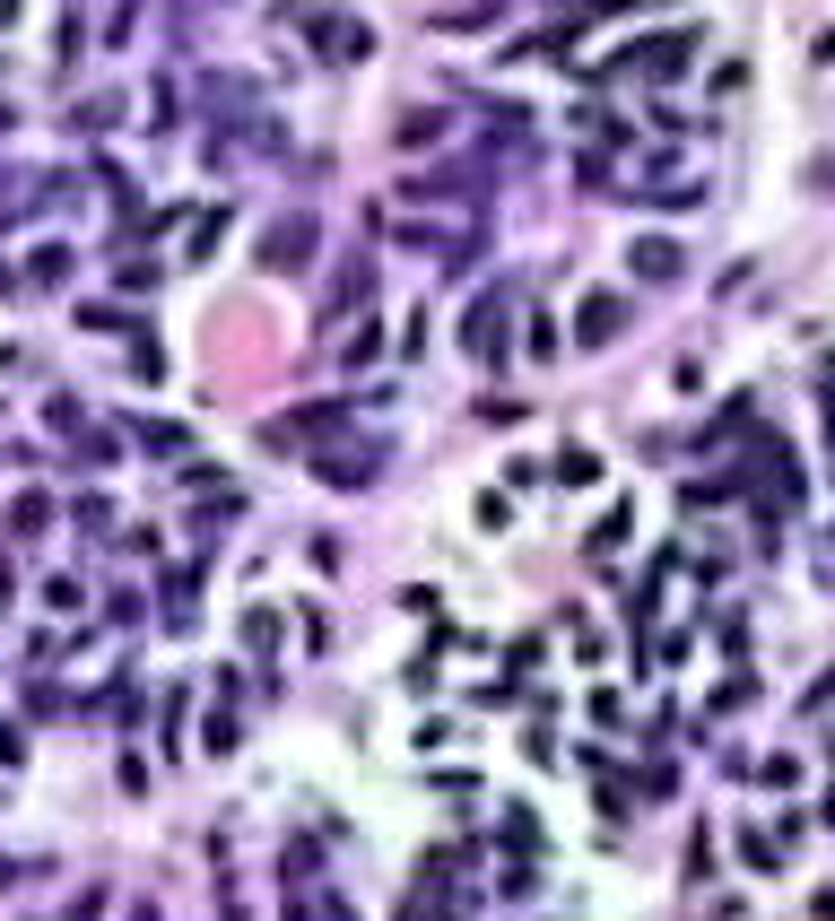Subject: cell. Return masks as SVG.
Instances as JSON below:
<instances>
[{"mask_svg":"<svg viewBox=\"0 0 835 921\" xmlns=\"http://www.w3.org/2000/svg\"><path fill=\"white\" fill-rule=\"evenodd\" d=\"M627 522H635V513H609V522H600V531H593V557H609V548L627 539Z\"/></svg>","mask_w":835,"mask_h":921,"instance_id":"obj_17","label":"cell"},{"mask_svg":"<svg viewBox=\"0 0 835 921\" xmlns=\"http://www.w3.org/2000/svg\"><path fill=\"white\" fill-rule=\"evenodd\" d=\"M618 331H627V296L593 287V296H584V314H575V340H584V348H609Z\"/></svg>","mask_w":835,"mask_h":921,"instance_id":"obj_4","label":"cell"},{"mask_svg":"<svg viewBox=\"0 0 835 921\" xmlns=\"http://www.w3.org/2000/svg\"><path fill=\"white\" fill-rule=\"evenodd\" d=\"M427 26H444V35H462V26H487V9H436Z\"/></svg>","mask_w":835,"mask_h":921,"instance_id":"obj_16","label":"cell"},{"mask_svg":"<svg viewBox=\"0 0 835 921\" xmlns=\"http://www.w3.org/2000/svg\"><path fill=\"white\" fill-rule=\"evenodd\" d=\"M131 921H157V905H131Z\"/></svg>","mask_w":835,"mask_h":921,"instance_id":"obj_19","label":"cell"},{"mask_svg":"<svg viewBox=\"0 0 835 921\" xmlns=\"http://www.w3.org/2000/svg\"><path fill=\"white\" fill-rule=\"evenodd\" d=\"M305 26H314V44H323L331 61H365V44H374L365 18H305Z\"/></svg>","mask_w":835,"mask_h":921,"instance_id":"obj_6","label":"cell"},{"mask_svg":"<svg viewBox=\"0 0 835 921\" xmlns=\"http://www.w3.org/2000/svg\"><path fill=\"white\" fill-rule=\"evenodd\" d=\"M688 53H697V26H662L653 44L618 53V70H644V79H670V70H688Z\"/></svg>","mask_w":835,"mask_h":921,"instance_id":"obj_2","label":"cell"},{"mask_svg":"<svg viewBox=\"0 0 835 921\" xmlns=\"http://www.w3.org/2000/svg\"><path fill=\"white\" fill-rule=\"evenodd\" d=\"M436 130H444V114H436V105H427V114H400V139H409V148H418V139H436Z\"/></svg>","mask_w":835,"mask_h":921,"instance_id":"obj_13","label":"cell"},{"mask_svg":"<svg viewBox=\"0 0 835 921\" xmlns=\"http://www.w3.org/2000/svg\"><path fill=\"white\" fill-rule=\"evenodd\" d=\"M9 531H18V539H44V531H53V496H18V504H9Z\"/></svg>","mask_w":835,"mask_h":921,"instance_id":"obj_8","label":"cell"},{"mask_svg":"<svg viewBox=\"0 0 835 921\" xmlns=\"http://www.w3.org/2000/svg\"><path fill=\"white\" fill-rule=\"evenodd\" d=\"M244 644L270 652V644H279V617H270V609H244Z\"/></svg>","mask_w":835,"mask_h":921,"instance_id":"obj_10","label":"cell"},{"mask_svg":"<svg viewBox=\"0 0 835 921\" xmlns=\"http://www.w3.org/2000/svg\"><path fill=\"white\" fill-rule=\"evenodd\" d=\"M827 409H835V356H827Z\"/></svg>","mask_w":835,"mask_h":921,"instance_id":"obj_20","label":"cell"},{"mask_svg":"<svg viewBox=\"0 0 835 921\" xmlns=\"http://www.w3.org/2000/svg\"><path fill=\"white\" fill-rule=\"evenodd\" d=\"M557 478H566V487H593L600 461H593V453H566V461H557Z\"/></svg>","mask_w":835,"mask_h":921,"instance_id":"obj_14","label":"cell"},{"mask_svg":"<svg viewBox=\"0 0 835 921\" xmlns=\"http://www.w3.org/2000/svg\"><path fill=\"white\" fill-rule=\"evenodd\" d=\"M131 435H139V444H148V453H157V461H166V453H183V444H192V435H183L174 418H139Z\"/></svg>","mask_w":835,"mask_h":921,"instance_id":"obj_9","label":"cell"},{"mask_svg":"<svg viewBox=\"0 0 835 921\" xmlns=\"http://www.w3.org/2000/svg\"><path fill=\"white\" fill-rule=\"evenodd\" d=\"M79 591H88V582H70V575H53V582H44V609H61V617H70V609H79Z\"/></svg>","mask_w":835,"mask_h":921,"instance_id":"obj_12","label":"cell"},{"mask_svg":"<svg viewBox=\"0 0 835 921\" xmlns=\"http://www.w3.org/2000/svg\"><path fill=\"white\" fill-rule=\"evenodd\" d=\"M627 261H635V278H644V287H670V278H679V270H688V252H679V243H670V235H644V243H635V252H627Z\"/></svg>","mask_w":835,"mask_h":921,"instance_id":"obj_5","label":"cell"},{"mask_svg":"<svg viewBox=\"0 0 835 921\" xmlns=\"http://www.w3.org/2000/svg\"><path fill=\"white\" fill-rule=\"evenodd\" d=\"M9 591H18V582H9V557H0V609H9Z\"/></svg>","mask_w":835,"mask_h":921,"instance_id":"obj_18","label":"cell"},{"mask_svg":"<svg viewBox=\"0 0 835 921\" xmlns=\"http://www.w3.org/2000/svg\"><path fill=\"white\" fill-rule=\"evenodd\" d=\"M314 469H323L331 487H365V478H374V444H331Z\"/></svg>","mask_w":835,"mask_h":921,"instance_id":"obj_7","label":"cell"},{"mask_svg":"<svg viewBox=\"0 0 835 921\" xmlns=\"http://www.w3.org/2000/svg\"><path fill=\"white\" fill-rule=\"evenodd\" d=\"M61 270H70V252H61V243H44V252H35V287H53Z\"/></svg>","mask_w":835,"mask_h":921,"instance_id":"obj_15","label":"cell"},{"mask_svg":"<svg viewBox=\"0 0 835 921\" xmlns=\"http://www.w3.org/2000/svg\"><path fill=\"white\" fill-rule=\"evenodd\" d=\"M688 878H714V834H706V826L688 834Z\"/></svg>","mask_w":835,"mask_h":921,"instance_id":"obj_11","label":"cell"},{"mask_svg":"<svg viewBox=\"0 0 835 921\" xmlns=\"http://www.w3.org/2000/svg\"><path fill=\"white\" fill-rule=\"evenodd\" d=\"M314 218H305V209H296V218H270V227H261V270H279V278H296V270H305V261H314Z\"/></svg>","mask_w":835,"mask_h":921,"instance_id":"obj_1","label":"cell"},{"mask_svg":"<svg viewBox=\"0 0 835 921\" xmlns=\"http://www.w3.org/2000/svg\"><path fill=\"white\" fill-rule=\"evenodd\" d=\"M462 348H471L478 365H505V296H478L471 322H462Z\"/></svg>","mask_w":835,"mask_h":921,"instance_id":"obj_3","label":"cell"},{"mask_svg":"<svg viewBox=\"0 0 835 921\" xmlns=\"http://www.w3.org/2000/svg\"><path fill=\"white\" fill-rule=\"evenodd\" d=\"M0 130H9V105H0Z\"/></svg>","mask_w":835,"mask_h":921,"instance_id":"obj_21","label":"cell"}]
</instances>
